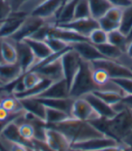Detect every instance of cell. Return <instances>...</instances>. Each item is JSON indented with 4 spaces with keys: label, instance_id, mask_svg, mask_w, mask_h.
I'll list each match as a JSON object with an SVG mask.
<instances>
[{
    "label": "cell",
    "instance_id": "obj_45",
    "mask_svg": "<svg viewBox=\"0 0 132 151\" xmlns=\"http://www.w3.org/2000/svg\"><path fill=\"white\" fill-rule=\"evenodd\" d=\"M129 150V147H127L123 144H119L116 146H112V147H109L101 151H128Z\"/></svg>",
    "mask_w": 132,
    "mask_h": 151
},
{
    "label": "cell",
    "instance_id": "obj_4",
    "mask_svg": "<svg viewBox=\"0 0 132 151\" xmlns=\"http://www.w3.org/2000/svg\"><path fill=\"white\" fill-rule=\"evenodd\" d=\"M81 60H82L81 57L71 48L66 50L61 56V63L63 71V78L67 82L69 90L75 75H76V73L79 70Z\"/></svg>",
    "mask_w": 132,
    "mask_h": 151
},
{
    "label": "cell",
    "instance_id": "obj_51",
    "mask_svg": "<svg viewBox=\"0 0 132 151\" xmlns=\"http://www.w3.org/2000/svg\"><path fill=\"white\" fill-rule=\"evenodd\" d=\"M5 86V85L3 84V82L1 81V79H0V89H1L2 87H4Z\"/></svg>",
    "mask_w": 132,
    "mask_h": 151
},
{
    "label": "cell",
    "instance_id": "obj_29",
    "mask_svg": "<svg viewBox=\"0 0 132 151\" xmlns=\"http://www.w3.org/2000/svg\"><path fill=\"white\" fill-rule=\"evenodd\" d=\"M97 48L105 59L115 60V61H118L122 57V55L126 52V51H123L122 50H120V48L112 45L109 42L98 45Z\"/></svg>",
    "mask_w": 132,
    "mask_h": 151
},
{
    "label": "cell",
    "instance_id": "obj_16",
    "mask_svg": "<svg viewBox=\"0 0 132 151\" xmlns=\"http://www.w3.org/2000/svg\"><path fill=\"white\" fill-rule=\"evenodd\" d=\"M70 97V90L64 78L53 82L39 96L36 98L44 99H60Z\"/></svg>",
    "mask_w": 132,
    "mask_h": 151
},
{
    "label": "cell",
    "instance_id": "obj_17",
    "mask_svg": "<svg viewBox=\"0 0 132 151\" xmlns=\"http://www.w3.org/2000/svg\"><path fill=\"white\" fill-rule=\"evenodd\" d=\"M0 138L7 144V143H17L22 144L26 147H34L32 142H27L21 137L19 129H18V125L15 123V121L8 122L6 125V127L0 133Z\"/></svg>",
    "mask_w": 132,
    "mask_h": 151
},
{
    "label": "cell",
    "instance_id": "obj_50",
    "mask_svg": "<svg viewBox=\"0 0 132 151\" xmlns=\"http://www.w3.org/2000/svg\"><path fill=\"white\" fill-rule=\"evenodd\" d=\"M127 39H128V42L129 43L130 42H132V29L131 31L129 32V33L127 35Z\"/></svg>",
    "mask_w": 132,
    "mask_h": 151
},
{
    "label": "cell",
    "instance_id": "obj_5",
    "mask_svg": "<svg viewBox=\"0 0 132 151\" xmlns=\"http://www.w3.org/2000/svg\"><path fill=\"white\" fill-rule=\"evenodd\" d=\"M64 3V0H45L37 6L29 15L42 18L56 25V14Z\"/></svg>",
    "mask_w": 132,
    "mask_h": 151
},
{
    "label": "cell",
    "instance_id": "obj_42",
    "mask_svg": "<svg viewBox=\"0 0 132 151\" xmlns=\"http://www.w3.org/2000/svg\"><path fill=\"white\" fill-rule=\"evenodd\" d=\"M12 9L6 0H0V23L4 22L5 20L11 15Z\"/></svg>",
    "mask_w": 132,
    "mask_h": 151
},
{
    "label": "cell",
    "instance_id": "obj_54",
    "mask_svg": "<svg viewBox=\"0 0 132 151\" xmlns=\"http://www.w3.org/2000/svg\"><path fill=\"white\" fill-rule=\"evenodd\" d=\"M128 151H132V147H129V150Z\"/></svg>",
    "mask_w": 132,
    "mask_h": 151
},
{
    "label": "cell",
    "instance_id": "obj_33",
    "mask_svg": "<svg viewBox=\"0 0 132 151\" xmlns=\"http://www.w3.org/2000/svg\"><path fill=\"white\" fill-rule=\"evenodd\" d=\"M132 29V6L123 9L121 20L120 22L119 30L126 36Z\"/></svg>",
    "mask_w": 132,
    "mask_h": 151
},
{
    "label": "cell",
    "instance_id": "obj_1",
    "mask_svg": "<svg viewBox=\"0 0 132 151\" xmlns=\"http://www.w3.org/2000/svg\"><path fill=\"white\" fill-rule=\"evenodd\" d=\"M91 123L104 135L126 146L128 139L132 134V110L125 105V108L114 117L110 119L100 118Z\"/></svg>",
    "mask_w": 132,
    "mask_h": 151
},
{
    "label": "cell",
    "instance_id": "obj_9",
    "mask_svg": "<svg viewBox=\"0 0 132 151\" xmlns=\"http://www.w3.org/2000/svg\"><path fill=\"white\" fill-rule=\"evenodd\" d=\"M120 143L109 136H102L99 138H93L84 141L77 142L71 145V148L79 149L83 151H101L109 147L116 146Z\"/></svg>",
    "mask_w": 132,
    "mask_h": 151
},
{
    "label": "cell",
    "instance_id": "obj_13",
    "mask_svg": "<svg viewBox=\"0 0 132 151\" xmlns=\"http://www.w3.org/2000/svg\"><path fill=\"white\" fill-rule=\"evenodd\" d=\"M71 47L73 50H75L78 53V55L81 57V59L85 61L92 62L98 60L105 59L102 56V54L100 52V50H98L97 46L92 44L89 41L73 43L71 45Z\"/></svg>",
    "mask_w": 132,
    "mask_h": 151
},
{
    "label": "cell",
    "instance_id": "obj_14",
    "mask_svg": "<svg viewBox=\"0 0 132 151\" xmlns=\"http://www.w3.org/2000/svg\"><path fill=\"white\" fill-rule=\"evenodd\" d=\"M34 71L40 75L42 78L50 79L53 82L64 78L63 67L61 63V58L36 68Z\"/></svg>",
    "mask_w": 132,
    "mask_h": 151
},
{
    "label": "cell",
    "instance_id": "obj_41",
    "mask_svg": "<svg viewBox=\"0 0 132 151\" xmlns=\"http://www.w3.org/2000/svg\"><path fill=\"white\" fill-rule=\"evenodd\" d=\"M122 12H123L122 8L111 6L106 13L105 16L108 17L109 19H110L111 21L119 24V25H120V22L121 20V16H122Z\"/></svg>",
    "mask_w": 132,
    "mask_h": 151
},
{
    "label": "cell",
    "instance_id": "obj_34",
    "mask_svg": "<svg viewBox=\"0 0 132 151\" xmlns=\"http://www.w3.org/2000/svg\"><path fill=\"white\" fill-rule=\"evenodd\" d=\"M44 42H46L48 47L51 49L53 53L64 52V51H66V50H68L69 49L71 48L66 42H63L60 39H57V38H55V37H53V36H49Z\"/></svg>",
    "mask_w": 132,
    "mask_h": 151
},
{
    "label": "cell",
    "instance_id": "obj_31",
    "mask_svg": "<svg viewBox=\"0 0 132 151\" xmlns=\"http://www.w3.org/2000/svg\"><path fill=\"white\" fill-rule=\"evenodd\" d=\"M92 93H94L100 99H101L106 104H109L111 106L120 103L124 97L123 94H121L120 93H117V92H111V91L95 90L94 92H92Z\"/></svg>",
    "mask_w": 132,
    "mask_h": 151
},
{
    "label": "cell",
    "instance_id": "obj_48",
    "mask_svg": "<svg viewBox=\"0 0 132 151\" xmlns=\"http://www.w3.org/2000/svg\"><path fill=\"white\" fill-rule=\"evenodd\" d=\"M126 52L127 54L130 57V58H132V42H130L127 47V50H126Z\"/></svg>",
    "mask_w": 132,
    "mask_h": 151
},
{
    "label": "cell",
    "instance_id": "obj_40",
    "mask_svg": "<svg viewBox=\"0 0 132 151\" xmlns=\"http://www.w3.org/2000/svg\"><path fill=\"white\" fill-rule=\"evenodd\" d=\"M122 90L126 96H132V78H116L112 79Z\"/></svg>",
    "mask_w": 132,
    "mask_h": 151
},
{
    "label": "cell",
    "instance_id": "obj_7",
    "mask_svg": "<svg viewBox=\"0 0 132 151\" xmlns=\"http://www.w3.org/2000/svg\"><path fill=\"white\" fill-rule=\"evenodd\" d=\"M91 68H101L106 70L110 79L116 78H132V70L122 66L115 60L101 59L90 62Z\"/></svg>",
    "mask_w": 132,
    "mask_h": 151
},
{
    "label": "cell",
    "instance_id": "obj_36",
    "mask_svg": "<svg viewBox=\"0 0 132 151\" xmlns=\"http://www.w3.org/2000/svg\"><path fill=\"white\" fill-rule=\"evenodd\" d=\"M92 78L94 83L98 86V89L110 80L109 76L106 70L101 68H92Z\"/></svg>",
    "mask_w": 132,
    "mask_h": 151
},
{
    "label": "cell",
    "instance_id": "obj_8",
    "mask_svg": "<svg viewBox=\"0 0 132 151\" xmlns=\"http://www.w3.org/2000/svg\"><path fill=\"white\" fill-rule=\"evenodd\" d=\"M47 21L44 20L42 18L33 16V15H27L23 24H21L20 28L18 31L9 39L13 40L14 42H22L26 38H30L37 30L41 26H43L44 24H46ZM50 23V22H49Z\"/></svg>",
    "mask_w": 132,
    "mask_h": 151
},
{
    "label": "cell",
    "instance_id": "obj_10",
    "mask_svg": "<svg viewBox=\"0 0 132 151\" xmlns=\"http://www.w3.org/2000/svg\"><path fill=\"white\" fill-rule=\"evenodd\" d=\"M56 26L76 32L77 33L86 37L88 39L90 32L95 29L99 28V23L96 19L92 17H88L83 19H75V20H72L71 22H69L67 24H57Z\"/></svg>",
    "mask_w": 132,
    "mask_h": 151
},
{
    "label": "cell",
    "instance_id": "obj_12",
    "mask_svg": "<svg viewBox=\"0 0 132 151\" xmlns=\"http://www.w3.org/2000/svg\"><path fill=\"white\" fill-rule=\"evenodd\" d=\"M26 16L27 15L20 12L12 13L7 20L1 23V25H0V39H7V38L12 37L20 28Z\"/></svg>",
    "mask_w": 132,
    "mask_h": 151
},
{
    "label": "cell",
    "instance_id": "obj_37",
    "mask_svg": "<svg viewBox=\"0 0 132 151\" xmlns=\"http://www.w3.org/2000/svg\"><path fill=\"white\" fill-rule=\"evenodd\" d=\"M88 39L90 42H91L95 46H98L108 42V32L99 27L90 32Z\"/></svg>",
    "mask_w": 132,
    "mask_h": 151
},
{
    "label": "cell",
    "instance_id": "obj_18",
    "mask_svg": "<svg viewBox=\"0 0 132 151\" xmlns=\"http://www.w3.org/2000/svg\"><path fill=\"white\" fill-rule=\"evenodd\" d=\"M23 75L24 72L17 62L0 64V79L5 86L15 82L21 78Z\"/></svg>",
    "mask_w": 132,
    "mask_h": 151
},
{
    "label": "cell",
    "instance_id": "obj_52",
    "mask_svg": "<svg viewBox=\"0 0 132 151\" xmlns=\"http://www.w3.org/2000/svg\"><path fill=\"white\" fill-rule=\"evenodd\" d=\"M69 151H83V150H79V149H73V148H70Z\"/></svg>",
    "mask_w": 132,
    "mask_h": 151
},
{
    "label": "cell",
    "instance_id": "obj_35",
    "mask_svg": "<svg viewBox=\"0 0 132 151\" xmlns=\"http://www.w3.org/2000/svg\"><path fill=\"white\" fill-rule=\"evenodd\" d=\"M91 17L88 0H78L74 11V19H83Z\"/></svg>",
    "mask_w": 132,
    "mask_h": 151
},
{
    "label": "cell",
    "instance_id": "obj_32",
    "mask_svg": "<svg viewBox=\"0 0 132 151\" xmlns=\"http://www.w3.org/2000/svg\"><path fill=\"white\" fill-rule=\"evenodd\" d=\"M3 108H5L8 112L13 113V112H18L24 110L21 102L19 99H17L13 94H8L5 97L2 98L1 103H0Z\"/></svg>",
    "mask_w": 132,
    "mask_h": 151
},
{
    "label": "cell",
    "instance_id": "obj_30",
    "mask_svg": "<svg viewBox=\"0 0 132 151\" xmlns=\"http://www.w3.org/2000/svg\"><path fill=\"white\" fill-rule=\"evenodd\" d=\"M108 42L120 48L123 51H126L128 45L127 36L123 34L119 29L108 32Z\"/></svg>",
    "mask_w": 132,
    "mask_h": 151
},
{
    "label": "cell",
    "instance_id": "obj_44",
    "mask_svg": "<svg viewBox=\"0 0 132 151\" xmlns=\"http://www.w3.org/2000/svg\"><path fill=\"white\" fill-rule=\"evenodd\" d=\"M108 1L112 6L120 7L122 9L132 6V0H108Z\"/></svg>",
    "mask_w": 132,
    "mask_h": 151
},
{
    "label": "cell",
    "instance_id": "obj_57",
    "mask_svg": "<svg viewBox=\"0 0 132 151\" xmlns=\"http://www.w3.org/2000/svg\"><path fill=\"white\" fill-rule=\"evenodd\" d=\"M38 1H39V0H38Z\"/></svg>",
    "mask_w": 132,
    "mask_h": 151
},
{
    "label": "cell",
    "instance_id": "obj_20",
    "mask_svg": "<svg viewBox=\"0 0 132 151\" xmlns=\"http://www.w3.org/2000/svg\"><path fill=\"white\" fill-rule=\"evenodd\" d=\"M50 36L55 37L57 39L62 40L63 42H66L70 46L73 43L80 42H84V41H89L86 37L77 33L76 32H73L69 29L62 28L59 26H53L51 29Z\"/></svg>",
    "mask_w": 132,
    "mask_h": 151
},
{
    "label": "cell",
    "instance_id": "obj_43",
    "mask_svg": "<svg viewBox=\"0 0 132 151\" xmlns=\"http://www.w3.org/2000/svg\"><path fill=\"white\" fill-rule=\"evenodd\" d=\"M12 9V13L19 12L30 0H6Z\"/></svg>",
    "mask_w": 132,
    "mask_h": 151
},
{
    "label": "cell",
    "instance_id": "obj_53",
    "mask_svg": "<svg viewBox=\"0 0 132 151\" xmlns=\"http://www.w3.org/2000/svg\"><path fill=\"white\" fill-rule=\"evenodd\" d=\"M44 1H45V0H39V4H40L41 2H44Z\"/></svg>",
    "mask_w": 132,
    "mask_h": 151
},
{
    "label": "cell",
    "instance_id": "obj_24",
    "mask_svg": "<svg viewBox=\"0 0 132 151\" xmlns=\"http://www.w3.org/2000/svg\"><path fill=\"white\" fill-rule=\"evenodd\" d=\"M38 99L43 103L44 106L63 111L68 113L71 116V107L74 98L70 96L67 98H60V99H44V98H38Z\"/></svg>",
    "mask_w": 132,
    "mask_h": 151
},
{
    "label": "cell",
    "instance_id": "obj_21",
    "mask_svg": "<svg viewBox=\"0 0 132 151\" xmlns=\"http://www.w3.org/2000/svg\"><path fill=\"white\" fill-rule=\"evenodd\" d=\"M25 111L31 113L34 116L44 122L45 118V106L36 97H28L19 99Z\"/></svg>",
    "mask_w": 132,
    "mask_h": 151
},
{
    "label": "cell",
    "instance_id": "obj_26",
    "mask_svg": "<svg viewBox=\"0 0 132 151\" xmlns=\"http://www.w3.org/2000/svg\"><path fill=\"white\" fill-rule=\"evenodd\" d=\"M88 2L90 6V15L96 20L104 16L108 10L112 6L108 0H88Z\"/></svg>",
    "mask_w": 132,
    "mask_h": 151
},
{
    "label": "cell",
    "instance_id": "obj_56",
    "mask_svg": "<svg viewBox=\"0 0 132 151\" xmlns=\"http://www.w3.org/2000/svg\"><path fill=\"white\" fill-rule=\"evenodd\" d=\"M0 25H1V23H0Z\"/></svg>",
    "mask_w": 132,
    "mask_h": 151
},
{
    "label": "cell",
    "instance_id": "obj_55",
    "mask_svg": "<svg viewBox=\"0 0 132 151\" xmlns=\"http://www.w3.org/2000/svg\"><path fill=\"white\" fill-rule=\"evenodd\" d=\"M1 100H2V98H1V97H0V103H1Z\"/></svg>",
    "mask_w": 132,
    "mask_h": 151
},
{
    "label": "cell",
    "instance_id": "obj_47",
    "mask_svg": "<svg viewBox=\"0 0 132 151\" xmlns=\"http://www.w3.org/2000/svg\"><path fill=\"white\" fill-rule=\"evenodd\" d=\"M122 103L126 105V107L132 110V96H126L122 99Z\"/></svg>",
    "mask_w": 132,
    "mask_h": 151
},
{
    "label": "cell",
    "instance_id": "obj_3",
    "mask_svg": "<svg viewBox=\"0 0 132 151\" xmlns=\"http://www.w3.org/2000/svg\"><path fill=\"white\" fill-rule=\"evenodd\" d=\"M98 89L92 78V68L90 62L81 60L80 68L70 86V96L72 98L83 97Z\"/></svg>",
    "mask_w": 132,
    "mask_h": 151
},
{
    "label": "cell",
    "instance_id": "obj_19",
    "mask_svg": "<svg viewBox=\"0 0 132 151\" xmlns=\"http://www.w3.org/2000/svg\"><path fill=\"white\" fill-rule=\"evenodd\" d=\"M83 97L90 104V105L97 111V113L101 116V118L110 119L117 114L116 111L113 109V107L111 105L106 104L104 101H102L98 96H96L94 93H88Z\"/></svg>",
    "mask_w": 132,
    "mask_h": 151
},
{
    "label": "cell",
    "instance_id": "obj_25",
    "mask_svg": "<svg viewBox=\"0 0 132 151\" xmlns=\"http://www.w3.org/2000/svg\"><path fill=\"white\" fill-rule=\"evenodd\" d=\"M1 50L5 63H15L17 61V51L15 47V42L9 39V38L2 39Z\"/></svg>",
    "mask_w": 132,
    "mask_h": 151
},
{
    "label": "cell",
    "instance_id": "obj_38",
    "mask_svg": "<svg viewBox=\"0 0 132 151\" xmlns=\"http://www.w3.org/2000/svg\"><path fill=\"white\" fill-rule=\"evenodd\" d=\"M42 79H43V78L40 75L37 74L35 71L26 72L23 75V77H22V81H23L24 86L26 87V91L28 89H31L32 87L36 86Z\"/></svg>",
    "mask_w": 132,
    "mask_h": 151
},
{
    "label": "cell",
    "instance_id": "obj_39",
    "mask_svg": "<svg viewBox=\"0 0 132 151\" xmlns=\"http://www.w3.org/2000/svg\"><path fill=\"white\" fill-rule=\"evenodd\" d=\"M98 23H99V27L103 31H105L106 32H110L112 31L119 29V24L111 21L110 19H109L105 15L98 19Z\"/></svg>",
    "mask_w": 132,
    "mask_h": 151
},
{
    "label": "cell",
    "instance_id": "obj_11",
    "mask_svg": "<svg viewBox=\"0 0 132 151\" xmlns=\"http://www.w3.org/2000/svg\"><path fill=\"white\" fill-rule=\"evenodd\" d=\"M15 47L17 51V63L21 67L24 74L30 71L37 61L30 47L24 42H15Z\"/></svg>",
    "mask_w": 132,
    "mask_h": 151
},
{
    "label": "cell",
    "instance_id": "obj_49",
    "mask_svg": "<svg viewBox=\"0 0 132 151\" xmlns=\"http://www.w3.org/2000/svg\"><path fill=\"white\" fill-rule=\"evenodd\" d=\"M1 43H2V39H0V64L1 63H5L3 57H2V50H1Z\"/></svg>",
    "mask_w": 132,
    "mask_h": 151
},
{
    "label": "cell",
    "instance_id": "obj_15",
    "mask_svg": "<svg viewBox=\"0 0 132 151\" xmlns=\"http://www.w3.org/2000/svg\"><path fill=\"white\" fill-rule=\"evenodd\" d=\"M45 142L55 151H69L71 148V143L62 132L47 126L45 131Z\"/></svg>",
    "mask_w": 132,
    "mask_h": 151
},
{
    "label": "cell",
    "instance_id": "obj_28",
    "mask_svg": "<svg viewBox=\"0 0 132 151\" xmlns=\"http://www.w3.org/2000/svg\"><path fill=\"white\" fill-rule=\"evenodd\" d=\"M53 83L52 80L47 79V78H44L37 84L36 86H34V87H32L31 89H28L23 93L15 94V96L17 99H23V98H28V97H37L39 96L40 94Z\"/></svg>",
    "mask_w": 132,
    "mask_h": 151
},
{
    "label": "cell",
    "instance_id": "obj_22",
    "mask_svg": "<svg viewBox=\"0 0 132 151\" xmlns=\"http://www.w3.org/2000/svg\"><path fill=\"white\" fill-rule=\"evenodd\" d=\"M23 41L30 47L31 50L33 51L37 60H39V61L44 60L47 59L48 57H50L52 54H53L45 42L37 41V40L32 39V38H26V39Z\"/></svg>",
    "mask_w": 132,
    "mask_h": 151
},
{
    "label": "cell",
    "instance_id": "obj_6",
    "mask_svg": "<svg viewBox=\"0 0 132 151\" xmlns=\"http://www.w3.org/2000/svg\"><path fill=\"white\" fill-rule=\"evenodd\" d=\"M71 118L89 122H92L101 118L97 111L93 109L90 104L84 97L74 99L71 107Z\"/></svg>",
    "mask_w": 132,
    "mask_h": 151
},
{
    "label": "cell",
    "instance_id": "obj_2",
    "mask_svg": "<svg viewBox=\"0 0 132 151\" xmlns=\"http://www.w3.org/2000/svg\"><path fill=\"white\" fill-rule=\"evenodd\" d=\"M47 127L53 128L62 132L67 138L71 145L93 138L105 136L91 122L80 121L71 117L63 122Z\"/></svg>",
    "mask_w": 132,
    "mask_h": 151
},
{
    "label": "cell",
    "instance_id": "obj_46",
    "mask_svg": "<svg viewBox=\"0 0 132 151\" xmlns=\"http://www.w3.org/2000/svg\"><path fill=\"white\" fill-rule=\"evenodd\" d=\"M9 151H27L26 147L17 143H7Z\"/></svg>",
    "mask_w": 132,
    "mask_h": 151
},
{
    "label": "cell",
    "instance_id": "obj_23",
    "mask_svg": "<svg viewBox=\"0 0 132 151\" xmlns=\"http://www.w3.org/2000/svg\"><path fill=\"white\" fill-rule=\"evenodd\" d=\"M78 0H65L56 14V25L67 24L74 19V11Z\"/></svg>",
    "mask_w": 132,
    "mask_h": 151
},
{
    "label": "cell",
    "instance_id": "obj_27",
    "mask_svg": "<svg viewBox=\"0 0 132 151\" xmlns=\"http://www.w3.org/2000/svg\"><path fill=\"white\" fill-rule=\"evenodd\" d=\"M69 118H71V116L68 114V113H66L63 111L57 110V109H53V108L45 106L44 122L46 123V126H51V125H54V124L63 122Z\"/></svg>",
    "mask_w": 132,
    "mask_h": 151
}]
</instances>
